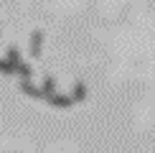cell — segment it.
Masks as SVG:
<instances>
[{"label": "cell", "mask_w": 155, "mask_h": 153, "mask_svg": "<svg viewBox=\"0 0 155 153\" xmlns=\"http://www.w3.org/2000/svg\"><path fill=\"white\" fill-rule=\"evenodd\" d=\"M71 97H74V102H84V100H87V84H84V82H76V84H74Z\"/></svg>", "instance_id": "4"}, {"label": "cell", "mask_w": 155, "mask_h": 153, "mask_svg": "<svg viewBox=\"0 0 155 153\" xmlns=\"http://www.w3.org/2000/svg\"><path fill=\"white\" fill-rule=\"evenodd\" d=\"M0 74H15V69L10 66L8 59H0Z\"/></svg>", "instance_id": "8"}, {"label": "cell", "mask_w": 155, "mask_h": 153, "mask_svg": "<svg viewBox=\"0 0 155 153\" xmlns=\"http://www.w3.org/2000/svg\"><path fill=\"white\" fill-rule=\"evenodd\" d=\"M15 74L21 76V79H31V74H33V69H31V66H28L25 61H18V64H15Z\"/></svg>", "instance_id": "5"}, {"label": "cell", "mask_w": 155, "mask_h": 153, "mask_svg": "<svg viewBox=\"0 0 155 153\" xmlns=\"http://www.w3.org/2000/svg\"><path fill=\"white\" fill-rule=\"evenodd\" d=\"M41 46H43V33L41 31H33L31 33V59H38L41 56Z\"/></svg>", "instance_id": "2"}, {"label": "cell", "mask_w": 155, "mask_h": 153, "mask_svg": "<svg viewBox=\"0 0 155 153\" xmlns=\"http://www.w3.org/2000/svg\"><path fill=\"white\" fill-rule=\"evenodd\" d=\"M43 92H46V97H51V94H56V79L54 76H43Z\"/></svg>", "instance_id": "6"}, {"label": "cell", "mask_w": 155, "mask_h": 153, "mask_svg": "<svg viewBox=\"0 0 155 153\" xmlns=\"http://www.w3.org/2000/svg\"><path fill=\"white\" fill-rule=\"evenodd\" d=\"M48 105H54V107H71L74 105V97H66V94H51V97H46Z\"/></svg>", "instance_id": "3"}, {"label": "cell", "mask_w": 155, "mask_h": 153, "mask_svg": "<svg viewBox=\"0 0 155 153\" xmlns=\"http://www.w3.org/2000/svg\"><path fill=\"white\" fill-rule=\"evenodd\" d=\"M21 92L28 94V97H33V100H46V92L38 89V87H33V84H31V79H21Z\"/></svg>", "instance_id": "1"}, {"label": "cell", "mask_w": 155, "mask_h": 153, "mask_svg": "<svg viewBox=\"0 0 155 153\" xmlns=\"http://www.w3.org/2000/svg\"><path fill=\"white\" fill-rule=\"evenodd\" d=\"M5 59H8V61H10V66L15 69V64L21 61V54H18V49H15V46H10V49H8V56H5Z\"/></svg>", "instance_id": "7"}]
</instances>
